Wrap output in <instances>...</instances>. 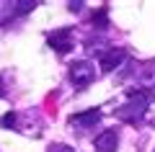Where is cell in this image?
<instances>
[{"mask_svg": "<svg viewBox=\"0 0 155 152\" xmlns=\"http://www.w3.org/2000/svg\"><path fill=\"white\" fill-rule=\"evenodd\" d=\"M150 101H153V90H140V88L137 90H129V101L124 106H119L114 114H116V119L127 121V124H137L145 116Z\"/></svg>", "mask_w": 155, "mask_h": 152, "instance_id": "obj_1", "label": "cell"}, {"mask_svg": "<svg viewBox=\"0 0 155 152\" xmlns=\"http://www.w3.org/2000/svg\"><path fill=\"white\" fill-rule=\"evenodd\" d=\"M93 77H96V67L91 65L88 60H80V62H72V65H70V80H72L75 88L91 85Z\"/></svg>", "mask_w": 155, "mask_h": 152, "instance_id": "obj_2", "label": "cell"}, {"mask_svg": "<svg viewBox=\"0 0 155 152\" xmlns=\"http://www.w3.org/2000/svg\"><path fill=\"white\" fill-rule=\"evenodd\" d=\"M124 60H127V49H124V47H111V49H106L104 54H101L98 65H101L104 72H114Z\"/></svg>", "mask_w": 155, "mask_h": 152, "instance_id": "obj_3", "label": "cell"}, {"mask_svg": "<svg viewBox=\"0 0 155 152\" xmlns=\"http://www.w3.org/2000/svg\"><path fill=\"white\" fill-rule=\"evenodd\" d=\"M47 41H49V47L54 49L57 54H67V52L75 47V44H72V31L70 28H57L54 34H49Z\"/></svg>", "mask_w": 155, "mask_h": 152, "instance_id": "obj_4", "label": "cell"}, {"mask_svg": "<svg viewBox=\"0 0 155 152\" xmlns=\"http://www.w3.org/2000/svg\"><path fill=\"white\" fill-rule=\"evenodd\" d=\"M93 147H96V152H116V147H119V131L116 129H104L93 139Z\"/></svg>", "mask_w": 155, "mask_h": 152, "instance_id": "obj_5", "label": "cell"}, {"mask_svg": "<svg viewBox=\"0 0 155 152\" xmlns=\"http://www.w3.org/2000/svg\"><path fill=\"white\" fill-rule=\"evenodd\" d=\"M101 121V111L98 108H88V111H80V114H72L70 116V124L75 126H93Z\"/></svg>", "mask_w": 155, "mask_h": 152, "instance_id": "obj_6", "label": "cell"}, {"mask_svg": "<svg viewBox=\"0 0 155 152\" xmlns=\"http://www.w3.org/2000/svg\"><path fill=\"white\" fill-rule=\"evenodd\" d=\"M93 26L96 28H106V26H109V8H98V11H96L93 13Z\"/></svg>", "mask_w": 155, "mask_h": 152, "instance_id": "obj_7", "label": "cell"}, {"mask_svg": "<svg viewBox=\"0 0 155 152\" xmlns=\"http://www.w3.org/2000/svg\"><path fill=\"white\" fill-rule=\"evenodd\" d=\"M36 5H39V3H34V0H21V3H13V8H16V16H26V13H31Z\"/></svg>", "mask_w": 155, "mask_h": 152, "instance_id": "obj_8", "label": "cell"}, {"mask_svg": "<svg viewBox=\"0 0 155 152\" xmlns=\"http://www.w3.org/2000/svg\"><path fill=\"white\" fill-rule=\"evenodd\" d=\"M0 126H3V129H13V126H16V114L8 111L5 116H0Z\"/></svg>", "mask_w": 155, "mask_h": 152, "instance_id": "obj_9", "label": "cell"}, {"mask_svg": "<svg viewBox=\"0 0 155 152\" xmlns=\"http://www.w3.org/2000/svg\"><path fill=\"white\" fill-rule=\"evenodd\" d=\"M49 152H75V150H72L70 144H52Z\"/></svg>", "mask_w": 155, "mask_h": 152, "instance_id": "obj_10", "label": "cell"}, {"mask_svg": "<svg viewBox=\"0 0 155 152\" xmlns=\"http://www.w3.org/2000/svg\"><path fill=\"white\" fill-rule=\"evenodd\" d=\"M83 5H85L83 0H78V3H70V5H67V8H70L72 13H80V11H83Z\"/></svg>", "mask_w": 155, "mask_h": 152, "instance_id": "obj_11", "label": "cell"}, {"mask_svg": "<svg viewBox=\"0 0 155 152\" xmlns=\"http://www.w3.org/2000/svg\"><path fill=\"white\" fill-rule=\"evenodd\" d=\"M0 95H3V80H0Z\"/></svg>", "mask_w": 155, "mask_h": 152, "instance_id": "obj_12", "label": "cell"}]
</instances>
